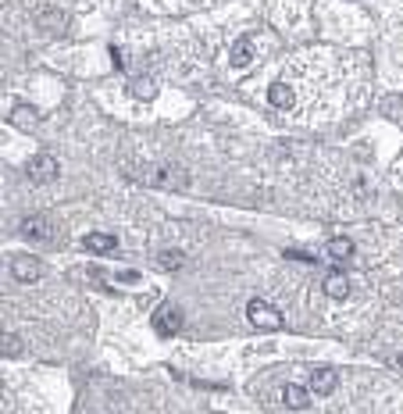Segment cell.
I'll return each instance as SVG.
<instances>
[{
  "mask_svg": "<svg viewBox=\"0 0 403 414\" xmlns=\"http://www.w3.org/2000/svg\"><path fill=\"white\" fill-rule=\"evenodd\" d=\"M140 182H147L154 189H186L189 186V171L179 161H157L147 171H140Z\"/></svg>",
  "mask_w": 403,
  "mask_h": 414,
  "instance_id": "6da1fadb",
  "label": "cell"
},
{
  "mask_svg": "<svg viewBox=\"0 0 403 414\" xmlns=\"http://www.w3.org/2000/svg\"><path fill=\"white\" fill-rule=\"evenodd\" d=\"M246 318H250L253 329H264V332H278L282 329V314L271 304H264V300H250L246 304Z\"/></svg>",
  "mask_w": 403,
  "mask_h": 414,
  "instance_id": "7a4b0ae2",
  "label": "cell"
},
{
  "mask_svg": "<svg viewBox=\"0 0 403 414\" xmlns=\"http://www.w3.org/2000/svg\"><path fill=\"white\" fill-rule=\"evenodd\" d=\"M43 272H47V265H43L40 258H29V254L11 258V275H15L19 282H40Z\"/></svg>",
  "mask_w": 403,
  "mask_h": 414,
  "instance_id": "3957f363",
  "label": "cell"
},
{
  "mask_svg": "<svg viewBox=\"0 0 403 414\" xmlns=\"http://www.w3.org/2000/svg\"><path fill=\"white\" fill-rule=\"evenodd\" d=\"M58 171H61V164H58L51 154H36V157L26 164V175H29L33 182H54Z\"/></svg>",
  "mask_w": 403,
  "mask_h": 414,
  "instance_id": "277c9868",
  "label": "cell"
},
{
  "mask_svg": "<svg viewBox=\"0 0 403 414\" xmlns=\"http://www.w3.org/2000/svg\"><path fill=\"white\" fill-rule=\"evenodd\" d=\"M179 329H182V311L172 307V304H161L154 311V332L157 336H175Z\"/></svg>",
  "mask_w": 403,
  "mask_h": 414,
  "instance_id": "5b68a950",
  "label": "cell"
},
{
  "mask_svg": "<svg viewBox=\"0 0 403 414\" xmlns=\"http://www.w3.org/2000/svg\"><path fill=\"white\" fill-rule=\"evenodd\" d=\"M22 236L26 240H36V243H47V240H54V225H51V218L33 215V218L22 222Z\"/></svg>",
  "mask_w": 403,
  "mask_h": 414,
  "instance_id": "8992f818",
  "label": "cell"
},
{
  "mask_svg": "<svg viewBox=\"0 0 403 414\" xmlns=\"http://www.w3.org/2000/svg\"><path fill=\"white\" fill-rule=\"evenodd\" d=\"M335 382H339V375H335V368H314L310 371V393H318V396H328L332 389H335Z\"/></svg>",
  "mask_w": 403,
  "mask_h": 414,
  "instance_id": "52a82bcc",
  "label": "cell"
},
{
  "mask_svg": "<svg viewBox=\"0 0 403 414\" xmlns=\"http://www.w3.org/2000/svg\"><path fill=\"white\" fill-rule=\"evenodd\" d=\"M83 247L90 254H115L118 250V240L108 236V233H90V236H83Z\"/></svg>",
  "mask_w": 403,
  "mask_h": 414,
  "instance_id": "ba28073f",
  "label": "cell"
},
{
  "mask_svg": "<svg viewBox=\"0 0 403 414\" xmlns=\"http://www.w3.org/2000/svg\"><path fill=\"white\" fill-rule=\"evenodd\" d=\"M11 125H15V129L33 132V129L40 125V115H36V111H29L26 104H15V107H11Z\"/></svg>",
  "mask_w": 403,
  "mask_h": 414,
  "instance_id": "9c48e42d",
  "label": "cell"
},
{
  "mask_svg": "<svg viewBox=\"0 0 403 414\" xmlns=\"http://www.w3.org/2000/svg\"><path fill=\"white\" fill-rule=\"evenodd\" d=\"M325 293H328L332 300H346V297H350V279H346L342 272H332V275L325 279Z\"/></svg>",
  "mask_w": 403,
  "mask_h": 414,
  "instance_id": "30bf717a",
  "label": "cell"
},
{
  "mask_svg": "<svg viewBox=\"0 0 403 414\" xmlns=\"http://www.w3.org/2000/svg\"><path fill=\"white\" fill-rule=\"evenodd\" d=\"M282 400H286V407H293V410H303L307 403H310V389H303V386H286V393H282Z\"/></svg>",
  "mask_w": 403,
  "mask_h": 414,
  "instance_id": "8fae6325",
  "label": "cell"
},
{
  "mask_svg": "<svg viewBox=\"0 0 403 414\" xmlns=\"http://www.w3.org/2000/svg\"><path fill=\"white\" fill-rule=\"evenodd\" d=\"M328 258H332V261H339V265H346V261L353 258V243H350V240H342V236H335V240L328 243Z\"/></svg>",
  "mask_w": 403,
  "mask_h": 414,
  "instance_id": "7c38bea8",
  "label": "cell"
},
{
  "mask_svg": "<svg viewBox=\"0 0 403 414\" xmlns=\"http://www.w3.org/2000/svg\"><path fill=\"white\" fill-rule=\"evenodd\" d=\"M250 58H253V51H250V36H239L236 47H232V65H236V68H246Z\"/></svg>",
  "mask_w": 403,
  "mask_h": 414,
  "instance_id": "4fadbf2b",
  "label": "cell"
},
{
  "mask_svg": "<svg viewBox=\"0 0 403 414\" xmlns=\"http://www.w3.org/2000/svg\"><path fill=\"white\" fill-rule=\"evenodd\" d=\"M268 100H271L275 107H282V111H286V107H293V90H289L286 83H275V86L268 90Z\"/></svg>",
  "mask_w": 403,
  "mask_h": 414,
  "instance_id": "5bb4252c",
  "label": "cell"
},
{
  "mask_svg": "<svg viewBox=\"0 0 403 414\" xmlns=\"http://www.w3.org/2000/svg\"><path fill=\"white\" fill-rule=\"evenodd\" d=\"M157 265H161L164 272H179V268L186 265V254H182V250H161V254H157Z\"/></svg>",
  "mask_w": 403,
  "mask_h": 414,
  "instance_id": "9a60e30c",
  "label": "cell"
},
{
  "mask_svg": "<svg viewBox=\"0 0 403 414\" xmlns=\"http://www.w3.org/2000/svg\"><path fill=\"white\" fill-rule=\"evenodd\" d=\"M132 93H136L140 100H154V97H157V83H154V79H132Z\"/></svg>",
  "mask_w": 403,
  "mask_h": 414,
  "instance_id": "2e32d148",
  "label": "cell"
},
{
  "mask_svg": "<svg viewBox=\"0 0 403 414\" xmlns=\"http://www.w3.org/2000/svg\"><path fill=\"white\" fill-rule=\"evenodd\" d=\"M0 350H4V357H19L22 354V339L15 332H4V343H0Z\"/></svg>",
  "mask_w": 403,
  "mask_h": 414,
  "instance_id": "e0dca14e",
  "label": "cell"
},
{
  "mask_svg": "<svg viewBox=\"0 0 403 414\" xmlns=\"http://www.w3.org/2000/svg\"><path fill=\"white\" fill-rule=\"evenodd\" d=\"M40 26H43V29H51V33H61V29H65V26H61V15H58V11H47Z\"/></svg>",
  "mask_w": 403,
  "mask_h": 414,
  "instance_id": "ac0fdd59",
  "label": "cell"
},
{
  "mask_svg": "<svg viewBox=\"0 0 403 414\" xmlns=\"http://www.w3.org/2000/svg\"><path fill=\"white\" fill-rule=\"evenodd\" d=\"M118 282H129L132 286V282H140V272L136 268H125V272H118Z\"/></svg>",
  "mask_w": 403,
  "mask_h": 414,
  "instance_id": "d6986e66",
  "label": "cell"
},
{
  "mask_svg": "<svg viewBox=\"0 0 403 414\" xmlns=\"http://www.w3.org/2000/svg\"><path fill=\"white\" fill-rule=\"evenodd\" d=\"M86 275H90V282H97L100 290H108V282H104V272H100V268H90Z\"/></svg>",
  "mask_w": 403,
  "mask_h": 414,
  "instance_id": "ffe728a7",
  "label": "cell"
},
{
  "mask_svg": "<svg viewBox=\"0 0 403 414\" xmlns=\"http://www.w3.org/2000/svg\"><path fill=\"white\" fill-rule=\"evenodd\" d=\"M399 368H403V354H399Z\"/></svg>",
  "mask_w": 403,
  "mask_h": 414,
  "instance_id": "44dd1931",
  "label": "cell"
}]
</instances>
